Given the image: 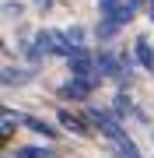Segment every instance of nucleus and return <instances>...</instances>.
<instances>
[{
    "label": "nucleus",
    "instance_id": "f257e3e1",
    "mask_svg": "<svg viewBox=\"0 0 154 158\" xmlns=\"http://www.w3.org/2000/svg\"><path fill=\"white\" fill-rule=\"evenodd\" d=\"M53 49H56V28H42V32H35V39L28 42V49H25L28 67H39L46 56H53Z\"/></svg>",
    "mask_w": 154,
    "mask_h": 158
},
{
    "label": "nucleus",
    "instance_id": "f03ea898",
    "mask_svg": "<svg viewBox=\"0 0 154 158\" xmlns=\"http://www.w3.org/2000/svg\"><path fill=\"white\" fill-rule=\"evenodd\" d=\"M67 67L74 77H88V81H102L98 77V67H95V53L88 49V46H77L74 53L67 56Z\"/></svg>",
    "mask_w": 154,
    "mask_h": 158
},
{
    "label": "nucleus",
    "instance_id": "7ed1b4c3",
    "mask_svg": "<svg viewBox=\"0 0 154 158\" xmlns=\"http://www.w3.org/2000/svg\"><path fill=\"white\" fill-rule=\"evenodd\" d=\"M95 67H98V77L102 81H123V63H119V53H112L109 46H98L95 49Z\"/></svg>",
    "mask_w": 154,
    "mask_h": 158
},
{
    "label": "nucleus",
    "instance_id": "20e7f679",
    "mask_svg": "<svg viewBox=\"0 0 154 158\" xmlns=\"http://www.w3.org/2000/svg\"><path fill=\"white\" fill-rule=\"evenodd\" d=\"M95 88H98V81H88V77H74V74H70V77H67V81L60 85V98H63V102H88Z\"/></svg>",
    "mask_w": 154,
    "mask_h": 158
},
{
    "label": "nucleus",
    "instance_id": "39448f33",
    "mask_svg": "<svg viewBox=\"0 0 154 158\" xmlns=\"http://www.w3.org/2000/svg\"><path fill=\"white\" fill-rule=\"evenodd\" d=\"M56 123L63 130H70V134H77V137H91V119H88L84 113H74V109H60L56 113Z\"/></svg>",
    "mask_w": 154,
    "mask_h": 158
},
{
    "label": "nucleus",
    "instance_id": "423d86ee",
    "mask_svg": "<svg viewBox=\"0 0 154 158\" xmlns=\"http://www.w3.org/2000/svg\"><path fill=\"white\" fill-rule=\"evenodd\" d=\"M112 113L119 116V119H126V116H133V119H147L137 106H133V98H130V91H126V88L116 91V98H112Z\"/></svg>",
    "mask_w": 154,
    "mask_h": 158
},
{
    "label": "nucleus",
    "instance_id": "0eeeda50",
    "mask_svg": "<svg viewBox=\"0 0 154 158\" xmlns=\"http://www.w3.org/2000/svg\"><path fill=\"white\" fill-rule=\"evenodd\" d=\"M25 130H32V134H39V137H46V141H56L60 137V127H53L49 119H42V116H25Z\"/></svg>",
    "mask_w": 154,
    "mask_h": 158
},
{
    "label": "nucleus",
    "instance_id": "6e6552de",
    "mask_svg": "<svg viewBox=\"0 0 154 158\" xmlns=\"http://www.w3.org/2000/svg\"><path fill=\"white\" fill-rule=\"evenodd\" d=\"M119 32H123V25L116 21V18H98V25H95V39L102 42V46H109Z\"/></svg>",
    "mask_w": 154,
    "mask_h": 158
},
{
    "label": "nucleus",
    "instance_id": "1a4fd4ad",
    "mask_svg": "<svg viewBox=\"0 0 154 158\" xmlns=\"http://www.w3.org/2000/svg\"><path fill=\"white\" fill-rule=\"evenodd\" d=\"M35 77V67H4V88H14V85H28Z\"/></svg>",
    "mask_w": 154,
    "mask_h": 158
},
{
    "label": "nucleus",
    "instance_id": "9d476101",
    "mask_svg": "<svg viewBox=\"0 0 154 158\" xmlns=\"http://www.w3.org/2000/svg\"><path fill=\"white\" fill-rule=\"evenodd\" d=\"M133 56H137V63H140V67L147 70V74H154V46L144 39V35H140L137 42H133Z\"/></svg>",
    "mask_w": 154,
    "mask_h": 158
},
{
    "label": "nucleus",
    "instance_id": "9b49d317",
    "mask_svg": "<svg viewBox=\"0 0 154 158\" xmlns=\"http://www.w3.org/2000/svg\"><path fill=\"white\" fill-rule=\"evenodd\" d=\"M14 158H56V151L46 144H25V148H18Z\"/></svg>",
    "mask_w": 154,
    "mask_h": 158
},
{
    "label": "nucleus",
    "instance_id": "f8f14e48",
    "mask_svg": "<svg viewBox=\"0 0 154 158\" xmlns=\"http://www.w3.org/2000/svg\"><path fill=\"white\" fill-rule=\"evenodd\" d=\"M112 148H116V158H144L133 137H126V141H119V144H112Z\"/></svg>",
    "mask_w": 154,
    "mask_h": 158
},
{
    "label": "nucleus",
    "instance_id": "ddd939ff",
    "mask_svg": "<svg viewBox=\"0 0 154 158\" xmlns=\"http://www.w3.org/2000/svg\"><path fill=\"white\" fill-rule=\"evenodd\" d=\"M18 123H25V116L14 113V109H4V141L14 137V127H18Z\"/></svg>",
    "mask_w": 154,
    "mask_h": 158
},
{
    "label": "nucleus",
    "instance_id": "4468645a",
    "mask_svg": "<svg viewBox=\"0 0 154 158\" xmlns=\"http://www.w3.org/2000/svg\"><path fill=\"white\" fill-rule=\"evenodd\" d=\"M112 18H116V21L123 25V28H126V25H130L133 18H137V4H133V0H123V7H119V11H116Z\"/></svg>",
    "mask_w": 154,
    "mask_h": 158
},
{
    "label": "nucleus",
    "instance_id": "2eb2a0df",
    "mask_svg": "<svg viewBox=\"0 0 154 158\" xmlns=\"http://www.w3.org/2000/svg\"><path fill=\"white\" fill-rule=\"evenodd\" d=\"M123 7V0H98V18H112Z\"/></svg>",
    "mask_w": 154,
    "mask_h": 158
},
{
    "label": "nucleus",
    "instance_id": "dca6fc26",
    "mask_svg": "<svg viewBox=\"0 0 154 158\" xmlns=\"http://www.w3.org/2000/svg\"><path fill=\"white\" fill-rule=\"evenodd\" d=\"M63 32H67V39L74 42V46H84V35H88V32L81 28V25H70V28H63Z\"/></svg>",
    "mask_w": 154,
    "mask_h": 158
},
{
    "label": "nucleus",
    "instance_id": "f3484780",
    "mask_svg": "<svg viewBox=\"0 0 154 158\" xmlns=\"http://www.w3.org/2000/svg\"><path fill=\"white\" fill-rule=\"evenodd\" d=\"M21 18V4H18V0H4V18Z\"/></svg>",
    "mask_w": 154,
    "mask_h": 158
},
{
    "label": "nucleus",
    "instance_id": "a211bd4d",
    "mask_svg": "<svg viewBox=\"0 0 154 158\" xmlns=\"http://www.w3.org/2000/svg\"><path fill=\"white\" fill-rule=\"evenodd\" d=\"M32 7H35V11H49L53 0H32Z\"/></svg>",
    "mask_w": 154,
    "mask_h": 158
},
{
    "label": "nucleus",
    "instance_id": "6ab92c4d",
    "mask_svg": "<svg viewBox=\"0 0 154 158\" xmlns=\"http://www.w3.org/2000/svg\"><path fill=\"white\" fill-rule=\"evenodd\" d=\"M147 18L154 21V0H147Z\"/></svg>",
    "mask_w": 154,
    "mask_h": 158
},
{
    "label": "nucleus",
    "instance_id": "aec40b11",
    "mask_svg": "<svg viewBox=\"0 0 154 158\" xmlns=\"http://www.w3.org/2000/svg\"><path fill=\"white\" fill-rule=\"evenodd\" d=\"M151 141H154V130H151Z\"/></svg>",
    "mask_w": 154,
    "mask_h": 158
}]
</instances>
